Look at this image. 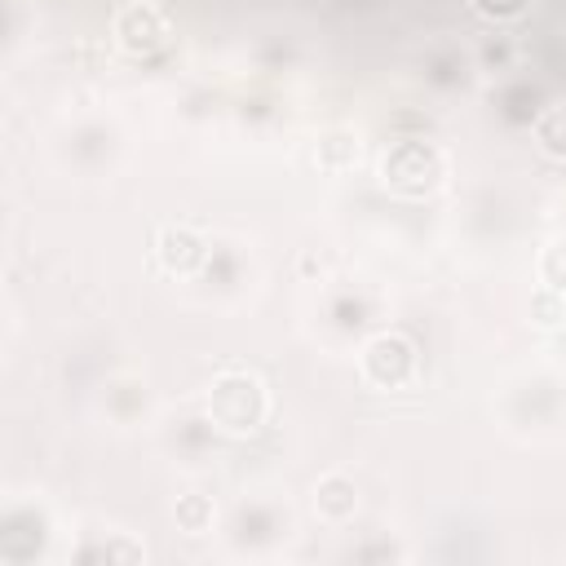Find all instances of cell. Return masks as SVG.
<instances>
[{
  "mask_svg": "<svg viewBox=\"0 0 566 566\" xmlns=\"http://www.w3.org/2000/svg\"><path fill=\"white\" fill-rule=\"evenodd\" d=\"M265 389L252 371H221L208 389V411H212V424L226 429V433H252L261 429L265 420Z\"/></svg>",
  "mask_w": 566,
  "mask_h": 566,
  "instance_id": "1",
  "label": "cell"
},
{
  "mask_svg": "<svg viewBox=\"0 0 566 566\" xmlns=\"http://www.w3.org/2000/svg\"><path fill=\"white\" fill-rule=\"evenodd\" d=\"M447 172V159L433 142H420V137H402L385 150L380 159V177L385 186L402 190V195H429Z\"/></svg>",
  "mask_w": 566,
  "mask_h": 566,
  "instance_id": "2",
  "label": "cell"
},
{
  "mask_svg": "<svg viewBox=\"0 0 566 566\" xmlns=\"http://www.w3.org/2000/svg\"><path fill=\"white\" fill-rule=\"evenodd\" d=\"M363 376L380 389H402L416 376V345L402 332H376L363 345Z\"/></svg>",
  "mask_w": 566,
  "mask_h": 566,
  "instance_id": "3",
  "label": "cell"
},
{
  "mask_svg": "<svg viewBox=\"0 0 566 566\" xmlns=\"http://www.w3.org/2000/svg\"><path fill=\"white\" fill-rule=\"evenodd\" d=\"M168 35H172V27H168L164 9L150 4V0H133V4H124V9L115 13V40H119V49H124L128 57H150V53H159V49L168 44Z\"/></svg>",
  "mask_w": 566,
  "mask_h": 566,
  "instance_id": "4",
  "label": "cell"
},
{
  "mask_svg": "<svg viewBox=\"0 0 566 566\" xmlns=\"http://www.w3.org/2000/svg\"><path fill=\"white\" fill-rule=\"evenodd\" d=\"M203 256H208V248H203V239H199L195 230H186V226H168V230L159 234V261H164L172 274H190V270H199Z\"/></svg>",
  "mask_w": 566,
  "mask_h": 566,
  "instance_id": "5",
  "label": "cell"
},
{
  "mask_svg": "<svg viewBox=\"0 0 566 566\" xmlns=\"http://www.w3.org/2000/svg\"><path fill=\"white\" fill-rule=\"evenodd\" d=\"M314 509H318L323 522H349L354 509H358V486L345 473H327V478H318Z\"/></svg>",
  "mask_w": 566,
  "mask_h": 566,
  "instance_id": "6",
  "label": "cell"
},
{
  "mask_svg": "<svg viewBox=\"0 0 566 566\" xmlns=\"http://www.w3.org/2000/svg\"><path fill=\"white\" fill-rule=\"evenodd\" d=\"M535 142H539V150H544V155L566 159V102L548 106V111L535 119Z\"/></svg>",
  "mask_w": 566,
  "mask_h": 566,
  "instance_id": "7",
  "label": "cell"
},
{
  "mask_svg": "<svg viewBox=\"0 0 566 566\" xmlns=\"http://www.w3.org/2000/svg\"><path fill=\"white\" fill-rule=\"evenodd\" d=\"M177 526L190 535H203L212 526V500L208 495H181L177 500Z\"/></svg>",
  "mask_w": 566,
  "mask_h": 566,
  "instance_id": "8",
  "label": "cell"
},
{
  "mask_svg": "<svg viewBox=\"0 0 566 566\" xmlns=\"http://www.w3.org/2000/svg\"><path fill=\"white\" fill-rule=\"evenodd\" d=\"M80 562H142V544H128V539L88 544V548H80Z\"/></svg>",
  "mask_w": 566,
  "mask_h": 566,
  "instance_id": "9",
  "label": "cell"
},
{
  "mask_svg": "<svg viewBox=\"0 0 566 566\" xmlns=\"http://www.w3.org/2000/svg\"><path fill=\"white\" fill-rule=\"evenodd\" d=\"M469 4L491 22H513V18H522L531 9V0H469Z\"/></svg>",
  "mask_w": 566,
  "mask_h": 566,
  "instance_id": "10",
  "label": "cell"
},
{
  "mask_svg": "<svg viewBox=\"0 0 566 566\" xmlns=\"http://www.w3.org/2000/svg\"><path fill=\"white\" fill-rule=\"evenodd\" d=\"M544 279H548L557 292H566V239H557V243L544 252Z\"/></svg>",
  "mask_w": 566,
  "mask_h": 566,
  "instance_id": "11",
  "label": "cell"
}]
</instances>
